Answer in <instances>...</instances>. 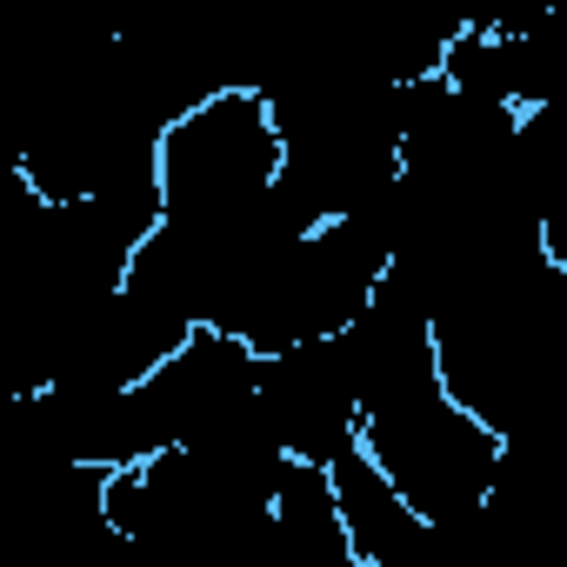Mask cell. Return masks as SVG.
I'll use <instances>...</instances> for the list:
<instances>
[{
  "instance_id": "6da1fadb",
  "label": "cell",
  "mask_w": 567,
  "mask_h": 567,
  "mask_svg": "<svg viewBox=\"0 0 567 567\" xmlns=\"http://www.w3.org/2000/svg\"><path fill=\"white\" fill-rule=\"evenodd\" d=\"M154 174H161V214L181 234L240 240L260 227H288L274 214L280 174H288V141H280V121L254 81H227L200 107H187L161 134Z\"/></svg>"
},
{
  "instance_id": "7a4b0ae2",
  "label": "cell",
  "mask_w": 567,
  "mask_h": 567,
  "mask_svg": "<svg viewBox=\"0 0 567 567\" xmlns=\"http://www.w3.org/2000/svg\"><path fill=\"white\" fill-rule=\"evenodd\" d=\"M361 454L414 501V514L434 534H454V527L487 520L507 441L494 427H481L441 388V368H434V374H408V381H388L368 394Z\"/></svg>"
},
{
  "instance_id": "3957f363",
  "label": "cell",
  "mask_w": 567,
  "mask_h": 567,
  "mask_svg": "<svg viewBox=\"0 0 567 567\" xmlns=\"http://www.w3.org/2000/svg\"><path fill=\"white\" fill-rule=\"evenodd\" d=\"M254 408H260V354L227 328H194L187 348L167 354L127 394L141 461L174 454V447H207L214 434H227Z\"/></svg>"
},
{
  "instance_id": "277c9868",
  "label": "cell",
  "mask_w": 567,
  "mask_h": 567,
  "mask_svg": "<svg viewBox=\"0 0 567 567\" xmlns=\"http://www.w3.org/2000/svg\"><path fill=\"white\" fill-rule=\"evenodd\" d=\"M361 368L348 341H315L260 361V421L274 447L301 467H334L348 447H361Z\"/></svg>"
}]
</instances>
